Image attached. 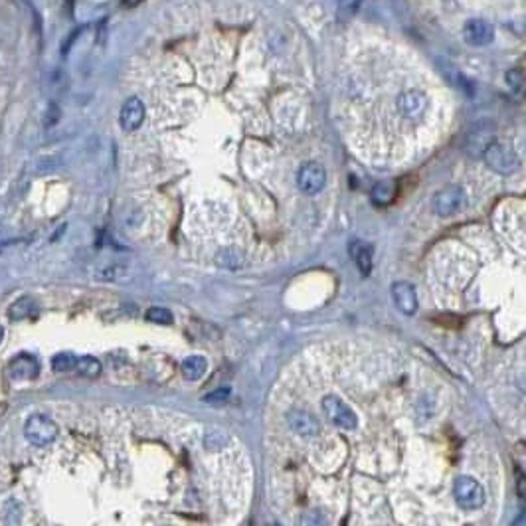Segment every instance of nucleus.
<instances>
[{"label":"nucleus","instance_id":"obj_5","mask_svg":"<svg viewBox=\"0 0 526 526\" xmlns=\"http://www.w3.org/2000/svg\"><path fill=\"white\" fill-rule=\"evenodd\" d=\"M396 109L400 113V117L408 119V121H418L421 119L428 109H430V99L425 97V94H421L418 89H406L397 95L396 99Z\"/></svg>","mask_w":526,"mask_h":526},{"label":"nucleus","instance_id":"obj_20","mask_svg":"<svg viewBox=\"0 0 526 526\" xmlns=\"http://www.w3.org/2000/svg\"><path fill=\"white\" fill-rule=\"evenodd\" d=\"M75 366V356L70 354V352H59L52 358V370L54 372H68V370H73Z\"/></svg>","mask_w":526,"mask_h":526},{"label":"nucleus","instance_id":"obj_23","mask_svg":"<svg viewBox=\"0 0 526 526\" xmlns=\"http://www.w3.org/2000/svg\"><path fill=\"white\" fill-rule=\"evenodd\" d=\"M230 394H232L230 386H222L218 388V390H214L212 394H208V396L204 397V402H206V404H224V402H228Z\"/></svg>","mask_w":526,"mask_h":526},{"label":"nucleus","instance_id":"obj_28","mask_svg":"<svg viewBox=\"0 0 526 526\" xmlns=\"http://www.w3.org/2000/svg\"><path fill=\"white\" fill-rule=\"evenodd\" d=\"M2 339H4V328L0 325V342H2Z\"/></svg>","mask_w":526,"mask_h":526},{"label":"nucleus","instance_id":"obj_26","mask_svg":"<svg viewBox=\"0 0 526 526\" xmlns=\"http://www.w3.org/2000/svg\"><path fill=\"white\" fill-rule=\"evenodd\" d=\"M6 408H8V406H6V402H0V418L4 416V411H6Z\"/></svg>","mask_w":526,"mask_h":526},{"label":"nucleus","instance_id":"obj_22","mask_svg":"<svg viewBox=\"0 0 526 526\" xmlns=\"http://www.w3.org/2000/svg\"><path fill=\"white\" fill-rule=\"evenodd\" d=\"M363 0H339V16L340 18H351L360 8Z\"/></svg>","mask_w":526,"mask_h":526},{"label":"nucleus","instance_id":"obj_12","mask_svg":"<svg viewBox=\"0 0 526 526\" xmlns=\"http://www.w3.org/2000/svg\"><path fill=\"white\" fill-rule=\"evenodd\" d=\"M40 370V364L34 356L30 354H20L16 356L8 366V374L12 380H34Z\"/></svg>","mask_w":526,"mask_h":526},{"label":"nucleus","instance_id":"obj_18","mask_svg":"<svg viewBox=\"0 0 526 526\" xmlns=\"http://www.w3.org/2000/svg\"><path fill=\"white\" fill-rule=\"evenodd\" d=\"M73 370H78V374L85 376V378H97L101 374V363L94 356H80V358H75Z\"/></svg>","mask_w":526,"mask_h":526},{"label":"nucleus","instance_id":"obj_6","mask_svg":"<svg viewBox=\"0 0 526 526\" xmlns=\"http://www.w3.org/2000/svg\"><path fill=\"white\" fill-rule=\"evenodd\" d=\"M467 204V198H465V190L461 187H447L444 190H439L435 194V200H433V210L437 216L441 218H447V216H453L457 212H461Z\"/></svg>","mask_w":526,"mask_h":526},{"label":"nucleus","instance_id":"obj_19","mask_svg":"<svg viewBox=\"0 0 526 526\" xmlns=\"http://www.w3.org/2000/svg\"><path fill=\"white\" fill-rule=\"evenodd\" d=\"M394 198V184L392 182H378L372 190V202L378 206H386Z\"/></svg>","mask_w":526,"mask_h":526},{"label":"nucleus","instance_id":"obj_15","mask_svg":"<svg viewBox=\"0 0 526 526\" xmlns=\"http://www.w3.org/2000/svg\"><path fill=\"white\" fill-rule=\"evenodd\" d=\"M180 370H182V376L187 378V380H200L202 376L206 374V370H208V363H206V358L204 356H188L182 360L180 364Z\"/></svg>","mask_w":526,"mask_h":526},{"label":"nucleus","instance_id":"obj_9","mask_svg":"<svg viewBox=\"0 0 526 526\" xmlns=\"http://www.w3.org/2000/svg\"><path fill=\"white\" fill-rule=\"evenodd\" d=\"M143 121H145V105H143V101H140L139 97H129L123 103V107H121V115H119L121 127H123V131H127V133H133V131H137L143 125Z\"/></svg>","mask_w":526,"mask_h":526},{"label":"nucleus","instance_id":"obj_7","mask_svg":"<svg viewBox=\"0 0 526 526\" xmlns=\"http://www.w3.org/2000/svg\"><path fill=\"white\" fill-rule=\"evenodd\" d=\"M297 184L301 188V192L313 196L316 192H321L327 184V170L325 166L319 163H309L301 166L299 175H297Z\"/></svg>","mask_w":526,"mask_h":526},{"label":"nucleus","instance_id":"obj_24","mask_svg":"<svg viewBox=\"0 0 526 526\" xmlns=\"http://www.w3.org/2000/svg\"><path fill=\"white\" fill-rule=\"evenodd\" d=\"M506 82H509V85H511L515 92H520V89H523V83H525V75H523V71L520 70H511L506 73Z\"/></svg>","mask_w":526,"mask_h":526},{"label":"nucleus","instance_id":"obj_29","mask_svg":"<svg viewBox=\"0 0 526 526\" xmlns=\"http://www.w3.org/2000/svg\"><path fill=\"white\" fill-rule=\"evenodd\" d=\"M125 2H127V4H137L139 0H125Z\"/></svg>","mask_w":526,"mask_h":526},{"label":"nucleus","instance_id":"obj_17","mask_svg":"<svg viewBox=\"0 0 526 526\" xmlns=\"http://www.w3.org/2000/svg\"><path fill=\"white\" fill-rule=\"evenodd\" d=\"M244 254L240 251V249H235V247H226L222 249L218 256H216V263L220 265V268L226 269H240L244 265Z\"/></svg>","mask_w":526,"mask_h":526},{"label":"nucleus","instance_id":"obj_25","mask_svg":"<svg viewBox=\"0 0 526 526\" xmlns=\"http://www.w3.org/2000/svg\"><path fill=\"white\" fill-rule=\"evenodd\" d=\"M50 111H52V113L48 115L50 119H46L48 127H50V125H54V123H56V121L59 119V109H58V105H56V103H50Z\"/></svg>","mask_w":526,"mask_h":526},{"label":"nucleus","instance_id":"obj_16","mask_svg":"<svg viewBox=\"0 0 526 526\" xmlns=\"http://www.w3.org/2000/svg\"><path fill=\"white\" fill-rule=\"evenodd\" d=\"M36 311H38V307H36L34 299H30V297H20V299H16V301L8 307V319L14 321V323H18V321H24V319H30Z\"/></svg>","mask_w":526,"mask_h":526},{"label":"nucleus","instance_id":"obj_2","mask_svg":"<svg viewBox=\"0 0 526 526\" xmlns=\"http://www.w3.org/2000/svg\"><path fill=\"white\" fill-rule=\"evenodd\" d=\"M453 497L463 511H477L485 504V489L473 477H459L453 485Z\"/></svg>","mask_w":526,"mask_h":526},{"label":"nucleus","instance_id":"obj_3","mask_svg":"<svg viewBox=\"0 0 526 526\" xmlns=\"http://www.w3.org/2000/svg\"><path fill=\"white\" fill-rule=\"evenodd\" d=\"M483 159H485L487 166L499 175H511L518 168V159H516L515 151L503 143H497V140H492L491 145L483 151Z\"/></svg>","mask_w":526,"mask_h":526},{"label":"nucleus","instance_id":"obj_8","mask_svg":"<svg viewBox=\"0 0 526 526\" xmlns=\"http://www.w3.org/2000/svg\"><path fill=\"white\" fill-rule=\"evenodd\" d=\"M463 38L467 42L469 46H487L491 44L492 38H495V32H492V26L487 20L483 18H471L463 26Z\"/></svg>","mask_w":526,"mask_h":526},{"label":"nucleus","instance_id":"obj_13","mask_svg":"<svg viewBox=\"0 0 526 526\" xmlns=\"http://www.w3.org/2000/svg\"><path fill=\"white\" fill-rule=\"evenodd\" d=\"M495 140V129L491 125L483 123V125H477V129H473L469 133L467 137V151L473 154V156H479L483 154V151L491 145Z\"/></svg>","mask_w":526,"mask_h":526},{"label":"nucleus","instance_id":"obj_14","mask_svg":"<svg viewBox=\"0 0 526 526\" xmlns=\"http://www.w3.org/2000/svg\"><path fill=\"white\" fill-rule=\"evenodd\" d=\"M351 258L354 259L360 275L368 277L370 271H372V247L360 242V240H356V242L351 244Z\"/></svg>","mask_w":526,"mask_h":526},{"label":"nucleus","instance_id":"obj_11","mask_svg":"<svg viewBox=\"0 0 526 526\" xmlns=\"http://www.w3.org/2000/svg\"><path fill=\"white\" fill-rule=\"evenodd\" d=\"M392 297L396 301V307L404 315H414L418 311V295L414 285L408 281H396L392 285Z\"/></svg>","mask_w":526,"mask_h":526},{"label":"nucleus","instance_id":"obj_27","mask_svg":"<svg viewBox=\"0 0 526 526\" xmlns=\"http://www.w3.org/2000/svg\"><path fill=\"white\" fill-rule=\"evenodd\" d=\"M12 244H18V242H0V251H2L6 246H12Z\"/></svg>","mask_w":526,"mask_h":526},{"label":"nucleus","instance_id":"obj_1","mask_svg":"<svg viewBox=\"0 0 526 526\" xmlns=\"http://www.w3.org/2000/svg\"><path fill=\"white\" fill-rule=\"evenodd\" d=\"M58 423L50 420L48 416H42V414L30 416L24 423V435L36 447H44V445L52 444L58 437Z\"/></svg>","mask_w":526,"mask_h":526},{"label":"nucleus","instance_id":"obj_10","mask_svg":"<svg viewBox=\"0 0 526 526\" xmlns=\"http://www.w3.org/2000/svg\"><path fill=\"white\" fill-rule=\"evenodd\" d=\"M287 425L291 428L293 433L301 435V437H313L316 433H321V423L307 411L301 409H291L287 414Z\"/></svg>","mask_w":526,"mask_h":526},{"label":"nucleus","instance_id":"obj_21","mask_svg":"<svg viewBox=\"0 0 526 526\" xmlns=\"http://www.w3.org/2000/svg\"><path fill=\"white\" fill-rule=\"evenodd\" d=\"M145 319L149 323H159V325H168L173 323V313L164 307H151L147 313H145Z\"/></svg>","mask_w":526,"mask_h":526},{"label":"nucleus","instance_id":"obj_4","mask_svg":"<svg viewBox=\"0 0 526 526\" xmlns=\"http://www.w3.org/2000/svg\"><path fill=\"white\" fill-rule=\"evenodd\" d=\"M323 411L328 418L330 423H335L340 430H354L358 425V420H356V414L354 409L342 402L339 396H325L323 397Z\"/></svg>","mask_w":526,"mask_h":526}]
</instances>
